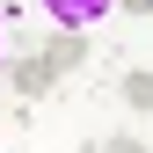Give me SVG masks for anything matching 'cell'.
Segmentation results:
<instances>
[{
    "instance_id": "obj_6",
    "label": "cell",
    "mask_w": 153,
    "mask_h": 153,
    "mask_svg": "<svg viewBox=\"0 0 153 153\" xmlns=\"http://www.w3.org/2000/svg\"><path fill=\"white\" fill-rule=\"evenodd\" d=\"M0 51H7V29H0Z\"/></svg>"
},
{
    "instance_id": "obj_1",
    "label": "cell",
    "mask_w": 153,
    "mask_h": 153,
    "mask_svg": "<svg viewBox=\"0 0 153 153\" xmlns=\"http://www.w3.org/2000/svg\"><path fill=\"white\" fill-rule=\"evenodd\" d=\"M73 66H80V29H66V36H59L51 51L22 59V66H15V88H22V95H44V88L59 80V73H73Z\"/></svg>"
},
{
    "instance_id": "obj_5",
    "label": "cell",
    "mask_w": 153,
    "mask_h": 153,
    "mask_svg": "<svg viewBox=\"0 0 153 153\" xmlns=\"http://www.w3.org/2000/svg\"><path fill=\"white\" fill-rule=\"evenodd\" d=\"M117 7H153V0H117Z\"/></svg>"
},
{
    "instance_id": "obj_4",
    "label": "cell",
    "mask_w": 153,
    "mask_h": 153,
    "mask_svg": "<svg viewBox=\"0 0 153 153\" xmlns=\"http://www.w3.org/2000/svg\"><path fill=\"white\" fill-rule=\"evenodd\" d=\"M102 153H146V146H139V139H109Z\"/></svg>"
},
{
    "instance_id": "obj_3",
    "label": "cell",
    "mask_w": 153,
    "mask_h": 153,
    "mask_svg": "<svg viewBox=\"0 0 153 153\" xmlns=\"http://www.w3.org/2000/svg\"><path fill=\"white\" fill-rule=\"evenodd\" d=\"M124 102L139 109V117H153V73L139 66V73H124Z\"/></svg>"
},
{
    "instance_id": "obj_2",
    "label": "cell",
    "mask_w": 153,
    "mask_h": 153,
    "mask_svg": "<svg viewBox=\"0 0 153 153\" xmlns=\"http://www.w3.org/2000/svg\"><path fill=\"white\" fill-rule=\"evenodd\" d=\"M36 7H44L59 29H88V22H102V15L117 7V0H36Z\"/></svg>"
}]
</instances>
